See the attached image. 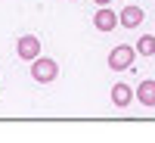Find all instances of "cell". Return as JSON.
Masks as SVG:
<instances>
[{
	"instance_id": "9c48e42d",
	"label": "cell",
	"mask_w": 155,
	"mask_h": 143,
	"mask_svg": "<svg viewBox=\"0 0 155 143\" xmlns=\"http://www.w3.org/2000/svg\"><path fill=\"white\" fill-rule=\"evenodd\" d=\"M93 3H96V6H109L112 0H93Z\"/></svg>"
},
{
	"instance_id": "5b68a950",
	"label": "cell",
	"mask_w": 155,
	"mask_h": 143,
	"mask_svg": "<svg viewBox=\"0 0 155 143\" xmlns=\"http://www.w3.org/2000/svg\"><path fill=\"white\" fill-rule=\"evenodd\" d=\"M93 25H96V31H112L118 25V12L109 9V6H99L96 16H93Z\"/></svg>"
},
{
	"instance_id": "3957f363",
	"label": "cell",
	"mask_w": 155,
	"mask_h": 143,
	"mask_svg": "<svg viewBox=\"0 0 155 143\" xmlns=\"http://www.w3.org/2000/svg\"><path fill=\"white\" fill-rule=\"evenodd\" d=\"M16 53L25 62L37 59V56H41V37H37V34H22L19 41H16Z\"/></svg>"
},
{
	"instance_id": "277c9868",
	"label": "cell",
	"mask_w": 155,
	"mask_h": 143,
	"mask_svg": "<svg viewBox=\"0 0 155 143\" xmlns=\"http://www.w3.org/2000/svg\"><path fill=\"white\" fill-rule=\"evenodd\" d=\"M143 19H146V12H143V6H137V3H127L118 12V25H121V28H140Z\"/></svg>"
},
{
	"instance_id": "6da1fadb",
	"label": "cell",
	"mask_w": 155,
	"mask_h": 143,
	"mask_svg": "<svg viewBox=\"0 0 155 143\" xmlns=\"http://www.w3.org/2000/svg\"><path fill=\"white\" fill-rule=\"evenodd\" d=\"M56 75H59L56 59H50V56H37V59H31V78H34L37 84H50V81H56Z\"/></svg>"
},
{
	"instance_id": "52a82bcc",
	"label": "cell",
	"mask_w": 155,
	"mask_h": 143,
	"mask_svg": "<svg viewBox=\"0 0 155 143\" xmlns=\"http://www.w3.org/2000/svg\"><path fill=\"white\" fill-rule=\"evenodd\" d=\"M134 100H140L146 109H152V106H155V81H152V78L140 81V87L134 90Z\"/></svg>"
},
{
	"instance_id": "7a4b0ae2",
	"label": "cell",
	"mask_w": 155,
	"mask_h": 143,
	"mask_svg": "<svg viewBox=\"0 0 155 143\" xmlns=\"http://www.w3.org/2000/svg\"><path fill=\"white\" fill-rule=\"evenodd\" d=\"M134 59H137V47H130V44H118V47L109 53V69H112V72H124V69L134 66Z\"/></svg>"
},
{
	"instance_id": "ba28073f",
	"label": "cell",
	"mask_w": 155,
	"mask_h": 143,
	"mask_svg": "<svg viewBox=\"0 0 155 143\" xmlns=\"http://www.w3.org/2000/svg\"><path fill=\"white\" fill-rule=\"evenodd\" d=\"M137 50H140V56H155V34H143Z\"/></svg>"
},
{
	"instance_id": "8992f818",
	"label": "cell",
	"mask_w": 155,
	"mask_h": 143,
	"mask_svg": "<svg viewBox=\"0 0 155 143\" xmlns=\"http://www.w3.org/2000/svg\"><path fill=\"white\" fill-rule=\"evenodd\" d=\"M112 103H115L118 109H127V106L134 103V87L124 84V81H118V84L112 87Z\"/></svg>"
}]
</instances>
